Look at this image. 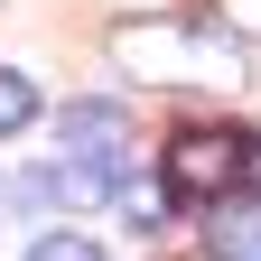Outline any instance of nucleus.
Segmentation results:
<instances>
[{"label": "nucleus", "mask_w": 261, "mask_h": 261, "mask_svg": "<svg viewBox=\"0 0 261 261\" xmlns=\"http://www.w3.org/2000/svg\"><path fill=\"white\" fill-rule=\"evenodd\" d=\"M121 130H130L121 103H65V112H56V140H65V149H121Z\"/></svg>", "instance_id": "3"}, {"label": "nucleus", "mask_w": 261, "mask_h": 261, "mask_svg": "<svg viewBox=\"0 0 261 261\" xmlns=\"http://www.w3.org/2000/svg\"><path fill=\"white\" fill-rule=\"evenodd\" d=\"M38 121V84L19 75V65H0V140H10V130H28Z\"/></svg>", "instance_id": "4"}, {"label": "nucleus", "mask_w": 261, "mask_h": 261, "mask_svg": "<svg viewBox=\"0 0 261 261\" xmlns=\"http://www.w3.org/2000/svg\"><path fill=\"white\" fill-rule=\"evenodd\" d=\"M205 252H215V261H261V215L215 224V233H205Z\"/></svg>", "instance_id": "5"}, {"label": "nucleus", "mask_w": 261, "mask_h": 261, "mask_svg": "<svg viewBox=\"0 0 261 261\" xmlns=\"http://www.w3.org/2000/svg\"><path fill=\"white\" fill-rule=\"evenodd\" d=\"M112 56L140 65L149 84H233V47L196 19H140V28L112 38Z\"/></svg>", "instance_id": "2"}, {"label": "nucleus", "mask_w": 261, "mask_h": 261, "mask_svg": "<svg viewBox=\"0 0 261 261\" xmlns=\"http://www.w3.org/2000/svg\"><path fill=\"white\" fill-rule=\"evenodd\" d=\"M28 261H103V252H93L84 233H38V243H28Z\"/></svg>", "instance_id": "6"}, {"label": "nucleus", "mask_w": 261, "mask_h": 261, "mask_svg": "<svg viewBox=\"0 0 261 261\" xmlns=\"http://www.w3.org/2000/svg\"><path fill=\"white\" fill-rule=\"evenodd\" d=\"M261 177V130H233V121H196L168 140V187L187 205H224Z\"/></svg>", "instance_id": "1"}, {"label": "nucleus", "mask_w": 261, "mask_h": 261, "mask_svg": "<svg viewBox=\"0 0 261 261\" xmlns=\"http://www.w3.org/2000/svg\"><path fill=\"white\" fill-rule=\"evenodd\" d=\"M224 19H233L243 38H261V0H224Z\"/></svg>", "instance_id": "7"}]
</instances>
